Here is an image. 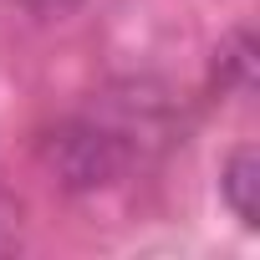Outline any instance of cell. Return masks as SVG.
Instances as JSON below:
<instances>
[{"label":"cell","mask_w":260,"mask_h":260,"mask_svg":"<svg viewBox=\"0 0 260 260\" xmlns=\"http://www.w3.org/2000/svg\"><path fill=\"white\" fill-rule=\"evenodd\" d=\"M16 6H26L36 16H67L72 6H82V0H16Z\"/></svg>","instance_id":"cell-4"},{"label":"cell","mask_w":260,"mask_h":260,"mask_svg":"<svg viewBox=\"0 0 260 260\" xmlns=\"http://www.w3.org/2000/svg\"><path fill=\"white\" fill-rule=\"evenodd\" d=\"M214 82L224 92H250L255 87V36L240 26L214 46Z\"/></svg>","instance_id":"cell-3"},{"label":"cell","mask_w":260,"mask_h":260,"mask_svg":"<svg viewBox=\"0 0 260 260\" xmlns=\"http://www.w3.org/2000/svg\"><path fill=\"white\" fill-rule=\"evenodd\" d=\"M127 143L112 127H97V122H72L51 138V164L61 174L67 189H102V184H117L122 169H127Z\"/></svg>","instance_id":"cell-1"},{"label":"cell","mask_w":260,"mask_h":260,"mask_svg":"<svg viewBox=\"0 0 260 260\" xmlns=\"http://www.w3.org/2000/svg\"><path fill=\"white\" fill-rule=\"evenodd\" d=\"M219 194H224V204L235 209V219L245 230H260V153H255V143H240L224 158Z\"/></svg>","instance_id":"cell-2"}]
</instances>
